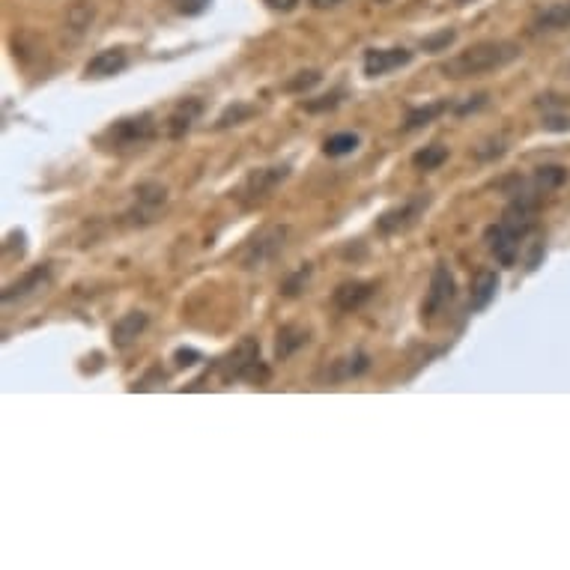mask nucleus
I'll use <instances>...</instances> for the list:
<instances>
[{"label": "nucleus", "instance_id": "nucleus-18", "mask_svg": "<svg viewBox=\"0 0 570 570\" xmlns=\"http://www.w3.org/2000/svg\"><path fill=\"white\" fill-rule=\"evenodd\" d=\"M445 159H448V147L430 144V147H424V150H418V153L412 156V165H415L418 171H436L439 165H445Z\"/></svg>", "mask_w": 570, "mask_h": 570}, {"label": "nucleus", "instance_id": "nucleus-16", "mask_svg": "<svg viewBox=\"0 0 570 570\" xmlns=\"http://www.w3.org/2000/svg\"><path fill=\"white\" fill-rule=\"evenodd\" d=\"M371 296H374V287H371V284H365V281H347V284H341V287L335 290V305H338L341 311H356V308H362Z\"/></svg>", "mask_w": 570, "mask_h": 570}, {"label": "nucleus", "instance_id": "nucleus-20", "mask_svg": "<svg viewBox=\"0 0 570 570\" xmlns=\"http://www.w3.org/2000/svg\"><path fill=\"white\" fill-rule=\"evenodd\" d=\"M442 111H448V102H436V105H427V108H415L409 111L406 117V129H418V126H427L433 117H439Z\"/></svg>", "mask_w": 570, "mask_h": 570}, {"label": "nucleus", "instance_id": "nucleus-27", "mask_svg": "<svg viewBox=\"0 0 570 570\" xmlns=\"http://www.w3.org/2000/svg\"><path fill=\"white\" fill-rule=\"evenodd\" d=\"M177 362H180L183 368L197 365V362H200V353H197V350H177Z\"/></svg>", "mask_w": 570, "mask_h": 570}, {"label": "nucleus", "instance_id": "nucleus-25", "mask_svg": "<svg viewBox=\"0 0 570 570\" xmlns=\"http://www.w3.org/2000/svg\"><path fill=\"white\" fill-rule=\"evenodd\" d=\"M454 42V30H442L439 36H430V39H424L421 45H424V51H439V48H445V45H451Z\"/></svg>", "mask_w": 570, "mask_h": 570}, {"label": "nucleus", "instance_id": "nucleus-6", "mask_svg": "<svg viewBox=\"0 0 570 570\" xmlns=\"http://www.w3.org/2000/svg\"><path fill=\"white\" fill-rule=\"evenodd\" d=\"M427 203H430V197H424V194H418V197H412V200H403L400 206L382 212L380 221H377V230H380V233H400V230L412 227V224L418 221V215L427 209Z\"/></svg>", "mask_w": 570, "mask_h": 570}, {"label": "nucleus", "instance_id": "nucleus-10", "mask_svg": "<svg viewBox=\"0 0 570 570\" xmlns=\"http://www.w3.org/2000/svg\"><path fill=\"white\" fill-rule=\"evenodd\" d=\"M48 284H51V272H48V266H42V269H33V272H27L21 281L9 284V287L3 290V305H12V302H24V299L36 296V293H42Z\"/></svg>", "mask_w": 570, "mask_h": 570}, {"label": "nucleus", "instance_id": "nucleus-31", "mask_svg": "<svg viewBox=\"0 0 570 570\" xmlns=\"http://www.w3.org/2000/svg\"><path fill=\"white\" fill-rule=\"evenodd\" d=\"M377 3H388V0H377Z\"/></svg>", "mask_w": 570, "mask_h": 570}, {"label": "nucleus", "instance_id": "nucleus-17", "mask_svg": "<svg viewBox=\"0 0 570 570\" xmlns=\"http://www.w3.org/2000/svg\"><path fill=\"white\" fill-rule=\"evenodd\" d=\"M496 290H499V278L496 272H481L472 284V296H469V311L478 314L484 308H490V302L496 299Z\"/></svg>", "mask_w": 570, "mask_h": 570}, {"label": "nucleus", "instance_id": "nucleus-23", "mask_svg": "<svg viewBox=\"0 0 570 570\" xmlns=\"http://www.w3.org/2000/svg\"><path fill=\"white\" fill-rule=\"evenodd\" d=\"M209 3H212V0H171V6H174L180 15H189V18L203 15V12L209 9Z\"/></svg>", "mask_w": 570, "mask_h": 570}, {"label": "nucleus", "instance_id": "nucleus-3", "mask_svg": "<svg viewBox=\"0 0 570 570\" xmlns=\"http://www.w3.org/2000/svg\"><path fill=\"white\" fill-rule=\"evenodd\" d=\"M269 377L266 368H260V344L254 338H242L230 356L221 362V380H248V382H263Z\"/></svg>", "mask_w": 570, "mask_h": 570}, {"label": "nucleus", "instance_id": "nucleus-11", "mask_svg": "<svg viewBox=\"0 0 570 570\" xmlns=\"http://www.w3.org/2000/svg\"><path fill=\"white\" fill-rule=\"evenodd\" d=\"M126 66H129V54L123 48H105L84 66V75L87 78H111V75H120Z\"/></svg>", "mask_w": 570, "mask_h": 570}, {"label": "nucleus", "instance_id": "nucleus-21", "mask_svg": "<svg viewBox=\"0 0 570 570\" xmlns=\"http://www.w3.org/2000/svg\"><path fill=\"white\" fill-rule=\"evenodd\" d=\"M565 180H568V174H565V168H559V165L541 168V171L535 174V183H538V189H544V191L559 189Z\"/></svg>", "mask_w": 570, "mask_h": 570}, {"label": "nucleus", "instance_id": "nucleus-2", "mask_svg": "<svg viewBox=\"0 0 570 570\" xmlns=\"http://www.w3.org/2000/svg\"><path fill=\"white\" fill-rule=\"evenodd\" d=\"M156 138V123L150 114H141V117H126V120H117L114 126H108L102 132V147L114 150V153H132V150H144L150 141Z\"/></svg>", "mask_w": 570, "mask_h": 570}, {"label": "nucleus", "instance_id": "nucleus-28", "mask_svg": "<svg viewBox=\"0 0 570 570\" xmlns=\"http://www.w3.org/2000/svg\"><path fill=\"white\" fill-rule=\"evenodd\" d=\"M266 3H269L272 9H281V12H287V9H293L299 0H266Z\"/></svg>", "mask_w": 570, "mask_h": 570}, {"label": "nucleus", "instance_id": "nucleus-4", "mask_svg": "<svg viewBox=\"0 0 570 570\" xmlns=\"http://www.w3.org/2000/svg\"><path fill=\"white\" fill-rule=\"evenodd\" d=\"M454 290H457V284H454L451 269L439 263V266L433 269L430 290H427V299H424V305H421V317H424V320H436V317H439V314L451 305Z\"/></svg>", "mask_w": 570, "mask_h": 570}, {"label": "nucleus", "instance_id": "nucleus-15", "mask_svg": "<svg viewBox=\"0 0 570 570\" xmlns=\"http://www.w3.org/2000/svg\"><path fill=\"white\" fill-rule=\"evenodd\" d=\"M565 27H570V3H550L532 21L535 33H553V30H565Z\"/></svg>", "mask_w": 570, "mask_h": 570}, {"label": "nucleus", "instance_id": "nucleus-1", "mask_svg": "<svg viewBox=\"0 0 570 570\" xmlns=\"http://www.w3.org/2000/svg\"><path fill=\"white\" fill-rule=\"evenodd\" d=\"M520 57V45L508 42V39H490V42H478L454 57H448L442 63V75L463 81V78H478V75H490L499 72L505 66H511Z\"/></svg>", "mask_w": 570, "mask_h": 570}, {"label": "nucleus", "instance_id": "nucleus-26", "mask_svg": "<svg viewBox=\"0 0 570 570\" xmlns=\"http://www.w3.org/2000/svg\"><path fill=\"white\" fill-rule=\"evenodd\" d=\"M320 81V72H302V78H296L293 84H287V90H308Z\"/></svg>", "mask_w": 570, "mask_h": 570}, {"label": "nucleus", "instance_id": "nucleus-19", "mask_svg": "<svg viewBox=\"0 0 570 570\" xmlns=\"http://www.w3.org/2000/svg\"><path fill=\"white\" fill-rule=\"evenodd\" d=\"M323 150H326V156H332V159L350 156V153H356V150H359V135H353V132L332 135V138L323 144Z\"/></svg>", "mask_w": 570, "mask_h": 570}, {"label": "nucleus", "instance_id": "nucleus-14", "mask_svg": "<svg viewBox=\"0 0 570 570\" xmlns=\"http://www.w3.org/2000/svg\"><path fill=\"white\" fill-rule=\"evenodd\" d=\"M308 341H311V332H308L305 326H299V323L281 326V329H278V341H275V356H278V362L290 359V356H293L296 350H302Z\"/></svg>", "mask_w": 570, "mask_h": 570}, {"label": "nucleus", "instance_id": "nucleus-5", "mask_svg": "<svg viewBox=\"0 0 570 570\" xmlns=\"http://www.w3.org/2000/svg\"><path fill=\"white\" fill-rule=\"evenodd\" d=\"M287 177H290V168H287V165L260 168V171L248 174V180H245V186H242L245 203H263L266 197H272V191L278 189Z\"/></svg>", "mask_w": 570, "mask_h": 570}, {"label": "nucleus", "instance_id": "nucleus-24", "mask_svg": "<svg viewBox=\"0 0 570 570\" xmlns=\"http://www.w3.org/2000/svg\"><path fill=\"white\" fill-rule=\"evenodd\" d=\"M308 275H311V269L305 266V269H299L281 290H284V296H299L302 290H305V284H308Z\"/></svg>", "mask_w": 570, "mask_h": 570}, {"label": "nucleus", "instance_id": "nucleus-12", "mask_svg": "<svg viewBox=\"0 0 570 570\" xmlns=\"http://www.w3.org/2000/svg\"><path fill=\"white\" fill-rule=\"evenodd\" d=\"M144 329H147V314H144V311H132V314H126V317H120V320L114 323L111 341H114V347L126 350V347H132V344L138 341V335H141Z\"/></svg>", "mask_w": 570, "mask_h": 570}, {"label": "nucleus", "instance_id": "nucleus-9", "mask_svg": "<svg viewBox=\"0 0 570 570\" xmlns=\"http://www.w3.org/2000/svg\"><path fill=\"white\" fill-rule=\"evenodd\" d=\"M409 60H412V51H406V48H374L365 54V75L380 78V75L406 66Z\"/></svg>", "mask_w": 570, "mask_h": 570}, {"label": "nucleus", "instance_id": "nucleus-22", "mask_svg": "<svg viewBox=\"0 0 570 570\" xmlns=\"http://www.w3.org/2000/svg\"><path fill=\"white\" fill-rule=\"evenodd\" d=\"M257 111L251 108V105H233V108H227L224 114H221V120H218V129H224V126H236V123H242V120H248V117H254Z\"/></svg>", "mask_w": 570, "mask_h": 570}, {"label": "nucleus", "instance_id": "nucleus-8", "mask_svg": "<svg viewBox=\"0 0 570 570\" xmlns=\"http://www.w3.org/2000/svg\"><path fill=\"white\" fill-rule=\"evenodd\" d=\"M284 236H287L284 227H272V230L260 233V236L248 245V251L242 254V266H245V269H260L266 260H272V257L284 248Z\"/></svg>", "mask_w": 570, "mask_h": 570}, {"label": "nucleus", "instance_id": "nucleus-30", "mask_svg": "<svg viewBox=\"0 0 570 570\" xmlns=\"http://www.w3.org/2000/svg\"><path fill=\"white\" fill-rule=\"evenodd\" d=\"M457 6H466V3H475V0H454Z\"/></svg>", "mask_w": 570, "mask_h": 570}, {"label": "nucleus", "instance_id": "nucleus-7", "mask_svg": "<svg viewBox=\"0 0 570 570\" xmlns=\"http://www.w3.org/2000/svg\"><path fill=\"white\" fill-rule=\"evenodd\" d=\"M484 239H487V248L496 254V260H499L502 266H514V263H517V251H520L523 233H517L514 227H508V224L502 221V224L487 227Z\"/></svg>", "mask_w": 570, "mask_h": 570}, {"label": "nucleus", "instance_id": "nucleus-13", "mask_svg": "<svg viewBox=\"0 0 570 570\" xmlns=\"http://www.w3.org/2000/svg\"><path fill=\"white\" fill-rule=\"evenodd\" d=\"M200 114H203V102H200V99H183V102L174 108V114L168 117V135H171V138H183L191 126L200 120Z\"/></svg>", "mask_w": 570, "mask_h": 570}, {"label": "nucleus", "instance_id": "nucleus-29", "mask_svg": "<svg viewBox=\"0 0 570 570\" xmlns=\"http://www.w3.org/2000/svg\"><path fill=\"white\" fill-rule=\"evenodd\" d=\"M311 3H314L317 9H332V6H341L344 0H311Z\"/></svg>", "mask_w": 570, "mask_h": 570}]
</instances>
